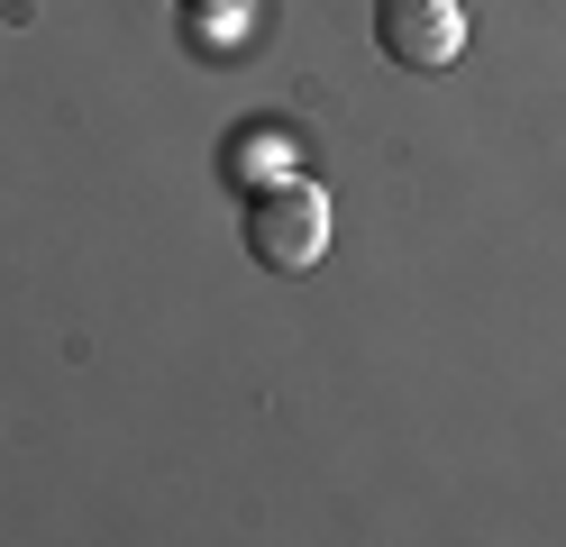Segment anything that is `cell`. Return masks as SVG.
<instances>
[{
    "label": "cell",
    "instance_id": "7a4b0ae2",
    "mask_svg": "<svg viewBox=\"0 0 566 547\" xmlns=\"http://www.w3.org/2000/svg\"><path fill=\"white\" fill-rule=\"evenodd\" d=\"M375 46L402 73H439L467 55V10L457 0H375Z\"/></svg>",
    "mask_w": 566,
    "mask_h": 547
},
{
    "label": "cell",
    "instance_id": "6da1fadb",
    "mask_svg": "<svg viewBox=\"0 0 566 547\" xmlns=\"http://www.w3.org/2000/svg\"><path fill=\"white\" fill-rule=\"evenodd\" d=\"M247 255H256L265 274H302V265H321V255H329V201H321V182L274 173L265 192L247 201Z\"/></svg>",
    "mask_w": 566,
    "mask_h": 547
},
{
    "label": "cell",
    "instance_id": "3957f363",
    "mask_svg": "<svg viewBox=\"0 0 566 547\" xmlns=\"http://www.w3.org/2000/svg\"><path fill=\"white\" fill-rule=\"evenodd\" d=\"M184 10H210V0H184Z\"/></svg>",
    "mask_w": 566,
    "mask_h": 547
}]
</instances>
